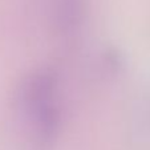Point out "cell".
Masks as SVG:
<instances>
[{"instance_id": "cell-1", "label": "cell", "mask_w": 150, "mask_h": 150, "mask_svg": "<svg viewBox=\"0 0 150 150\" xmlns=\"http://www.w3.org/2000/svg\"><path fill=\"white\" fill-rule=\"evenodd\" d=\"M57 76L52 69L41 68L35 71L23 81L20 88V106L27 117L37 110L54 104L57 93Z\"/></svg>"}, {"instance_id": "cell-2", "label": "cell", "mask_w": 150, "mask_h": 150, "mask_svg": "<svg viewBox=\"0 0 150 150\" xmlns=\"http://www.w3.org/2000/svg\"><path fill=\"white\" fill-rule=\"evenodd\" d=\"M86 16V0H53L52 24L60 33L76 32Z\"/></svg>"}]
</instances>
